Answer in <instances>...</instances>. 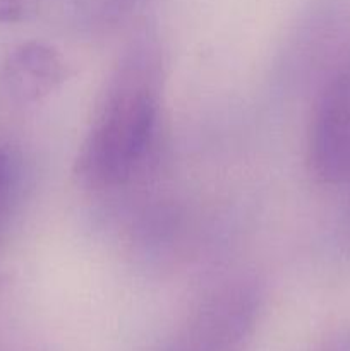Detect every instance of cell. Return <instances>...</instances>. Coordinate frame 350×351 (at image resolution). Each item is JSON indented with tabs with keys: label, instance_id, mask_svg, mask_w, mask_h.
Here are the masks:
<instances>
[{
	"label": "cell",
	"instance_id": "obj_9",
	"mask_svg": "<svg viewBox=\"0 0 350 351\" xmlns=\"http://www.w3.org/2000/svg\"><path fill=\"white\" fill-rule=\"evenodd\" d=\"M349 187H350V184H349Z\"/></svg>",
	"mask_w": 350,
	"mask_h": 351
},
{
	"label": "cell",
	"instance_id": "obj_8",
	"mask_svg": "<svg viewBox=\"0 0 350 351\" xmlns=\"http://www.w3.org/2000/svg\"><path fill=\"white\" fill-rule=\"evenodd\" d=\"M10 182H12V165H10L9 156L0 151V202L9 192Z\"/></svg>",
	"mask_w": 350,
	"mask_h": 351
},
{
	"label": "cell",
	"instance_id": "obj_5",
	"mask_svg": "<svg viewBox=\"0 0 350 351\" xmlns=\"http://www.w3.org/2000/svg\"><path fill=\"white\" fill-rule=\"evenodd\" d=\"M144 0H82L75 9V17L93 27L112 26L129 16Z\"/></svg>",
	"mask_w": 350,
	"mask_h": 351
},
{
	"label": "cell",
	"instance_id": "obj_4",
	"mask_svg": "<svg viewBox=\"0 0 350 351\" xmlns=\"http://www.w3.org/2000/svg\"><path fill=\"white\" fill-rule=\"evenodd\" d=\"M5 81L21 99L34 101L50 95L69 77V65L55 48L45 43H23L7 57Z\"/></svg>",
	"mask_w": 350,
	"mask_h": 351
},
{
	"label": "cell",
	"instance_id": "obj_3",
	"mask_svg": "<svg viewBox=\"0 0 350 351\" xmlns=\"http://www.w3.org/2000/svg\"><path fill=\"white\" fill-rule=\"evenodd\" d=\"M307 163L321 184H350V55L318 84L307 132Z\"/></svg>",
	"mask_w": 350,
	"mask_h": 351
},
{
	"label": "cell",
	"instance_id": "obj_6",
	"mask_svg": "<svg viewBox=\"0 0 350 351\" xmlns=\"http://www.w3.org/2000/svg\"><path fill=\"white\" fill-rule=\"evenodd\" d=\"M51 2L55 0H0V23H23V21L38 16L41 10L50 7ZM79 3L81 0H72L74 10Z\"/></svg>",
	"mask_w": 350,
	"mask_h": 351
},
{
	"label": "cell",
	"instance_id": "obj_7",
	"mask_svg": "<svg viewBox=\"0 0 350 351\" xmlns=\"http://www.w3.org/2000/svg\"><path fill=\"white\" fill-rule=\"evenodd\" d=\"M312 351H350V324L329 332Z\"/></svg>",
	"mask_w": 350,
	"mask_h": 351
},
{
	"label": "cell",
	"instance_id": "obj_2",
	"mask_svg": "<svg viewBox=\"0 0 350 351\" xmlns=\"http://www.w3.org/2000/svg\"><path fill=\"white\" fill-rule=\"evenodd\" d=\"M261 311V290L249 276H235L202 295L163 351H242Z\"/></svg>",
	"mask_w": 350,
	"mask_h": 351
},
{
	"label": "cell",
	"instance_id": "obj_1",
	"mask_svg": "<svg viewBox=\"0 0 350 351\" xmlns=\"http://www.w3.org/2000/svg\"><path fill=\"white\" fill-rule=\"evenodd\" d=\"M165 50L151 27H141L117 57L74 161L89 189H115L146 167L160 130Z\"/></svg>",
	"mask_w": 350,
	"mask_h": 351
}]
</instances>
